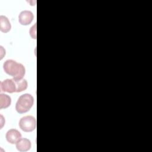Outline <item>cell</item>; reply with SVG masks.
<instances>
[{
  "instance_id": "obj_2",
  "label": "cell",
  "mask_w": 152,
  "mask_h": 152,
  "mask_svg": "<svg viewBox=\"0 0 152 152\" xmlns=\"http://www.w3.org/2000/svg\"><path fill=\"white\" fill-rule=\"evenodd\" d=\"M33 103V97L30 94L26 93L20 96L18 99L15 104V109L20 113H26L30 110Z\"/></svg>"
},
{
  "instance_id": "obj_1",
  "label": "cell",
  "mask_w": 152,
  "mask_h": 152,
  "mask_svg": "<svg viewBox=\"0 0 152 152\" xmlns=\"http://www.w3.org/2000/svg\"><path fill=\"white\" fill-rule=\"evenodd\" d=\"M4 71L12 76L14 80L22 79L25 75L26 69L24 65L12 59L7 60L3 65Z\"/></svg>"
},
{
  "instance_id": "obj_10",
  "label": "cell",
  "mask_w": 152,
  "mask_h": 152,
  "mask_svg": "<svg viewBox=\"0 0 152 152\" xmlns=\"http://www.w3.org/2000/svg\"><path fill=\"white\" fill-rule=\"evenodd\" d=\"M16 84V92H21L27 88L28 83L26 79L22 78L20 80H14Z\"/></svg>"
},
{
  "instance_id": "obj_5",
  "label": "cell",
  "mask_w": 152,
  "mask_h": 152,
  "mask_svg": "<svg viewBox=\"0 0 152 152\" xmlns=\"http://www.w3.org/2000/svg\"><path fill=\"white\" fill-rule=\"evenodd\" d=\"M33 18L34 15L31 11L24 10L21 11L18 15V21L21 25L27 26L32 22Z\"/></svg>"
},
{
  "instance_id": "obj_6",
  "label": "cell",
  "mask_w": 152,
  "mask_h": 152,
  "mask_svg": "<svg viewBox=\"0 0 152 152\" xmlns=\"http://www.w3.org/2000/svg\"><path fill=\"white\" fill-rule=\"evenodd\" d=\"M6 140L10 144H16V142L21 138V133L15 129L8 130L6 134Z\"/></svg>"
},
{
  "instance_id": "obj_4",
  "label": "cell",
  "mask_w": 152,
  "mask_h": 152,
  "mask_svg": "<svg viewBox=\"0 0 152 152\" xmlns=\"http://www.w3.org/2000/svg\"><path fill=\"white\" fill-rule=\"evenodd\" d=\"M1 91L12 93L16 92V84L15 80L12 79H6L1 82Z\"/></svg>"
},
{
  "instance_id": "obj_8",
  "label": "cell",
  "mask_w": 152,
  "mask_h": 152,
  "mask_svg": "<svg viewBox=\"0 0 152 152\" xmlns=\"http://www.w3.org/2000/svg\"><path fill=\"white\" fill-rule=\"evenodd\" d=\"M11 28V23L8 18L3 15L0 16V30L3 33H7Z\"/></svg>"
},
{
  "instance_id": "obj_9",
  "label": "cell",
  "mask_w": 152,
  "mask_h": 152,
  "mask_svg": "<svg viewBox=\"0 0 152 152\" xmlns=\"http://www.w3.org/2000/svg\"><path fill=\"white\" fill-rule=\"evenodd\" d=\"M11 103V97L5 94H0V109L7 108L9 107Z\"/></svg>"
},
{
  "instance_id": "obj_7",
  "label": "cell",
  "mask_w": 152,
  "mask_h": 152,
  "mask_svg": "<svg viewBox=\"0 0 152 152\" xmlns=\"http://www.w3.org/2000/svg\"><path fill=\"white\" fill-rule=\"evenodd\" d=\"M16 148L21 152L27 151L31 148V142L27 138H21L16 142Z\"/></svg>"
},
{
  "instance_id": "obj_3",
  "label": "cell",
  "mask_w": 152,
  "mask_h": 152,
  "mask_svg": "<svg viewBox=\"0 0 152 152\" xmlns=\"http://www.w3.org/2000/svg\"><path fill=\"white\" fill-rule=\"evenodd\" d=\"M19 126L24 132H31L36 128V119L32 116H26L19 121Z\"/></svg>"
},
{
  "instance_id": "obj_11",
  "label": "cell",
  "mask_w": 152,
  "mask_h": 152,
  "mask_svg": "<svg viewBox=\"0 0 152 152\" xmlns=\"http://www.w3.org/2000/svg\"><path fill=\"white\" fill-rule=\"evenodd\" d=\"M30 34L33 39H36V23L31 27L30 30Z\"/></svg>"
}]
</instances>
